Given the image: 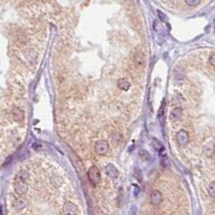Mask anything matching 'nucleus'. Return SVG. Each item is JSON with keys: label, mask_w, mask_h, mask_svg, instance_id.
Masks as SVG:
<instances>
[{"label": "nucleus", "mask_w": 215, "mask_h": 215, "mask_svg": "<svg viewBox=\"0 0 215 215\" xmlns=\"http://www.w3.org/2000/svg\"><path fill=\"white\" fill-rule=\"evenodd\" d=\"M189 140V136H188V132L184 129H181L180 131H177V142L179 143V145L184 146L188 143Z\"/></svg>", "instance_id": "f03ea898"}, {"label": "nucleus", "mask_w": 215, "mask_h": 215, "mask_svg": "<svg viewBox=\"0 0 215 215\" xmlns=\"http://www.w3.org/2000/svg\"><path fill=\"white\" fill-rule=\"evenodd\" d=\"M209 194L211 195L213 198H215V181L212 182L209 185Z\"/></svg>", "instance_id": "f3484780"}, {"label": "nucleus", "mask_w": 215, "mask_h": 215, "mask_svg": "<svg viewBox=\"0 0 215 215\" xmlns=\"http://www.w3.org/2000/svg\"><path fill=\"white\" fill-rule=\"evenodd\" d=\"M62 212L65 215H75L78 213V207L72 202H66L62 207Z\"/></svg>", "instance_id": "20e7f679"}, {"label": "nucleus", "mask_w": 215, "mask_h": 215, "mask_svg": "<svg viewBox=\"0 0 215 215\" xmlns=\"http://www.w3.org/2000/svg\"><path fill=\"white\" fill-rule=\"evenodd\" d=\"M214 30H215V28H214Z\"/></svg>", "instance_id": "393cba45"}, {"label": "nucleus", "mask_w": 215, "mask_h": 215, "mask_svg": "<svg viewBox=\"0 0 215 215\" xmlns=\"http://www.w3.org/2000/svg\"><path fill=\"white\" fill-rule=\"evenodd\" d=\"M28 179V173L26 171H19L17 173L16 177H15V181H19V182H26V180Z\"/></svg>", "instance_id": "ddd939ff"}, {"label": "nucleus", "mask_w": 215, "mask_h": 215, "mask_svg": "<svg viewBox=\"0 0 215 215\" xmlns=\"http://www.w3.org/2000/svg\"><path fill=\"white\" fill-rule=\"evenodd\" d=\"M157 14L159 15V18L161 19L162 22H165L166 21V16H165V14L162 12H160V11H157Z\"/></svg>", "instance_id": "412c9836"}, {"label": "nucleus", "mask_w": 215, "mask_h": 215, "mask_svg": "<svg viewBox=\"0 0 215 215\" xmlns=\"http://www.w3.org/2000/svg\"><path fill=\"white\" fill-rule=\"evenodd\" d=\"M134 62L138 67H142L144 65V55L142 52H137L136 56H134Z\"/></svg>", "instance_id": "9b49d317"}, {"label": "nucleus", "mask_w": 215, "mask_h": 215, "mask_svg": "<svg viewBox=\"0 0 215 215\" xmlns=\"http://www.w3.org/2000/svg\"><path fill=\"white\" fill-rule=\"evenodd\" d=\"M129 213H130V215H136L137 214V207H136V205H132L131 209H130V211H129Z\"/></svg>", "instance_id": "aec40b11"}, {"label": "nucleus", "mask_w": 215, "mask_h": 215, "mask_svg": "<svg viewBox=\"0 0 215 215\" xmlns=\"http://www.w3.org/2000/svg\"><path fill=\"white\" fill-rule=\"evenodd\" d=\"M117 86H118L119 90H128L130 87V83L128 82L127 79H125V78H121V79H119L118 81H117Z\"/></svg>", "instance_id": "9d476101"}, {"label": "nucleus", "mask_w": 215, "mask_h": 215, "mask_svg": "<svg viewBox=\"0 0 215 215\" xmlns=\"http://www.w3.org/2000/svg\"><path fill=\"white\" fill-rule=\"evenodd\" d=\"M203 153L207 157H212L215 153V145L212 142H209L203 147Z\"/></svg>", "instance_id": "6e6552de"}, {"label": "nucleus", "mask_w": 215, "mask_h": 215, "mask_svg": "<svg viewBox=\"0 0 215 215\" xmlns=\"http://www.w3.org/2000/svg\"><path fill=\"white\" fill-rule=\"evenodd\" d=\"M139 156H140V157L142 158V159H144V160H146V159H149V152L145 151V149H141V151L139 152Z\"/></svg>", "instance_id": "dca6fc26"}, {"label": "nucleus", "mask_w": 215, "mask_h": 215, "mask_svg": "<svg viewBox=\"0 0 215 215\" xmlns=\"http://www.w3.org/2000/svg\"><path fill=\"white\" fill-rule=\"evenodd\" d=\"M106 173H107L110 177H112V179H115V177H117V175H118V171H117L116 167L112 164H109L106 166Z\"/></svg>", "instance_id": "423d86ee"}, {"label": "nucleus", "mask_w": 215, "mask_h": 215, "mask_svg": "<svg viewBox=\"0 0 215 215\" xmlns=\"http://www.w3.org/2000/svg\"><path fill=\"white\" fill-rule=\"evenodd\" d=\"M88 179H90V182L94 186H96L100 182V171H99V169L97 167L93 166L90 168V170H88Z\"/></svg>", "instance_id": "f257e3e1"}, {"label": "nucleus", "mask_w": 215, "mask_h": 215, "mask_svg": "<svg viewBox=\"0 0 215 215\" xmlns=\"http://www.w3.org/2000/svg\"><path fill=\"white\" fill-rule=\"evenodd\" d=\"M134 177H136L137 179L139 180V181H142V174H141V170H139V169H136V171H134Z\"/></svg>", "instance_id": "6ab92c4d"}, {"label": "nucleus", "mask_w": 215, "mask_h": 215, "mask_svg": "<svg viewBox=\"0 0 215 215\" xmlns=\"http://www.w3.org/2000/svg\"><path fill=\"white\" fill-rule=\"evenodd\" d=\"M185 2L188 6H198V4H200V1H199V0H186Z\"/></svg>", "instance_id": "a211bd4d"}, {"label": "nucleus", "mask_w": 215, "mask_h": 215, "mask_svg": "<svg viewBox=\"0 0 215 215\" xmlns=\"http://www.w3.org/2000/svg\"><path fill=\"white\" fill-rule=\"evenodd\" d=\"M182 116V109L181 108H175L171 112V117L173 119H179Z\"/></svg>", "instance_id": "4468645a"}, {"label": "nucleus", "mask_w": 215, "mask_h": 215, "mask_svg": "<svg viewBox=\"0 0 215 215\" xmlns=\"http://www.w3.org/2000/svg\"><path fill=\"white\" fill-rule=\"evenodd\" d=\"M15 192L18 195H24L27 192V185H26V182H19L15 181Z\"/></svg>", "instance_id": "0eeeda50"}, {"label": "nucleus", "mask_w": 215, "mask_h": 215, "mask_svg": "<svg viewBox=\"0 0 215 215\" xmlns=\"http://www.w3.org/2000/svg\"><path fill=\"white\" fill-rule=\"evenodd\" d=\"M12 114H13V117H14L16 121H22V119H24V112L19 108L13 109Z\"/></svg>", "instance_id": "f8f14e48"}, {"label": "nucleus", "mask_w": 215, "mask_h": 215, "mask_svg": "<svg viewBox=\"0 0 215 215\" xmlns=\"http://www.w3.org/2000/svg\"><path fill=\"white\" fill-rule=\"evenodd\" d=\"M115 140V142H118V141L119 140H121V134H119V133H117V136L116 137H113V141H114Z\"/></svg>", "instance_id": "5701e85b"}, {"label": "nucleus", "mask_w": 215, "mask_h": 215, "mask_svg": "<svg viewBox=\"0 0 215 215\" xmlns=\"http://www.w3.org/2000/svg\"><path fill=\"white\" fill-rule=\"evenodd\" d=\"M108 149H109V145L106 140H99L95 144V151L99 155H105L108 152Z\"/></svg>", "instance_id": "7ed1b4c3"}, {"label": "nucleus", "mask_w": 215, "mask_h": 215, "mask_svg": "<svg viewBox=\"0 0 215 215\" xmlns=\"http://www.w3.org/2000/svg\"><path fill=\"white\" fill-rule=\"evenodd\" d=\"M210 64H211L213 67H215V54L210 57Z\"/></svg>", "instance_id": "4be33fe9"}, {"label": "nucleus", "mask_w": 215, "mask_h": 215, "mask_svg": "<svg viewBox=\"0 0 215 215\" xmlns=\"http://www.w3.org/2000/svg\"><path fill=\"white\" fill-rule=\"evenodd\" d=\"M152 145H153L154 149H155L157 152H159V153H160V152H162V151L165 149L164 146L161 145V143H160L159 141L156 140V139H153V140H152Z\"/></svg>", "instance_id": "2eb2a0df"}, {"label": "nucleus", "mask_w": 215, "mask_h": 215, "mask_svg": "<svg viewBox=\"0 0 215 215\" xmlns=\"http://www.w3.org/2000/svg\"><path fill=\"white\" fill-rule=\"evenodd\" d=\"M133 187H134V196H138L139 190H140V188H139V186H137V185H134Z\"/></svg>", "instance_id": "b1692460"}, {"label": "nucleus", "mask_w": 215, "mask_h": 215, "mask_svg": "<svg viewBox=\"0 0 215 215\" xmlns=\"http://www.w3.org/2000/svg\"><path fill=\"white\" fill-rule=\"evenodd\" d=\"M26 205H27V201L23 198L15 199L14 202H13V208H14L16 211H21V210H23Z\"/></svg>", "instance_id": "1a4fd4ad"}, {"label": "nucleus", "mask_w": 215, "mask_h": 215, "mask_svg": "<svg viewBox=\"0 0 215 215\" xmlns=\"http://www.w3.org/2000/svg\"><path fill=\"white\" fill-rule=\"evenodd\" d=\"M162 202V195L159 190H153L151 194V203L154 207H157Z\"/></svg>", "instance_id": "39448f33"}]
</instances>
